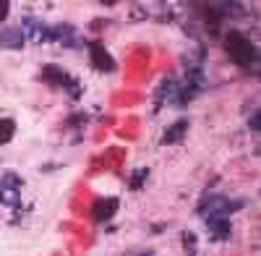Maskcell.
<instances>
[{
    "mask_svg": "<svg viewBox=\"0 0 261 256\" xmlns=\"http://www.w3.org/2000/svg\"><path fill=\"white\" fill-rule=\"evenodd\" d=\"M8 16V3H6V0H3V3H0V21H3Z\"/></svg>",
    "mask_w": 261,
    "mask_h": 256,
    "instance_id": "6",
    "label": "cell"
},
{
    "mask_svg": "<svg viewBox=\"0 0 261 256\" xmlns=\"http://www.w3.org/2000/svg\"><path fill=\"white\" fill-rule=\"evenodd\" d=\"M89 50H92V60L97 63V66H102L105 71H113V68H115L113 58H110V55L105 53V47H102V45H97V42H94V45H92Z\"/></svg>",
    "mask_w": 261,
    "mask_h": 256,
    "instance_id": "2",
    "label": "cell"
},
{
    "mask_svg": "<svg viewBox=\"0 0 261 256\" xmlns=\"http://www.w3.org/2000/svg\"><path fill=\"white\" fill-rule=\"evenodd\" d=\"M183 131H186V120H183V123H175V125H172V131H170V134L165 136V141H167V144H170V141H175V139H178V136H180Z\"/></svg>",
    "mask_w": 261,
    "mask_h": 256,
    "instance_id": "5",
    "label": "cell"
},
{
    "mask_svg": "<svg viewBox=\"0 0 261 256\" xmlns=\"http://www.w3.org/2000/svg\"><path fill=\"white\" fill-rule=\"evenodd\" d=\"M113 209H115V201H99L94 207V217L97 220H107V217L113 215Z\"/></svg>",
    "mask_w": 261,
    "mask_h": 256,
    "instance_id": "4",
    "label": "cell"
},
{
    "mask_svg": "<svg viewBox=\"0 0 261 256\" xmlns=\"http://www.w3.org/2000/svg\"><path fill=\"white\" fill-rule=\"evenodd\" d=\"M13 120L11 118H3L0 120V144H8L11 141V136H13Z\"/></svg>",
    "mask_w": 261,
    "mask_h": 256,
    "instance_id": "3",
    "label": "cell"
},
{
    "mask_svg": "<svg viewBox=\"0 0 261 256\" xmlns=\"http://www.w3.org/2000/svg\"><path fill=\"white\" fill-rule=\"evenodd\" d=\"M225 47H227L230 58L238 63V66H248V63L253 60V47H251V42H248L243 34H238V32L227 34Z\"/></svg>",
    "mask_w": 261,
    "mask_h": 256,
    "instance_id": "1",
    "label": "cell"
}]
</instances>
